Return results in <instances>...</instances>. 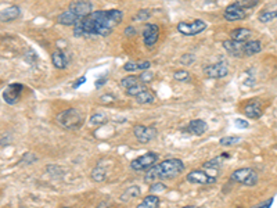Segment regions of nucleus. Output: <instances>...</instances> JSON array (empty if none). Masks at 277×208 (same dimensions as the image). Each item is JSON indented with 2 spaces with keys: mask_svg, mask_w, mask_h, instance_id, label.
Segmentation results:
<instances>
[{
  "mask_svg": "<svg viewBox=\"0 0 277 208\" xmlns=\"http://www.w3.org/2000/svg\"><path fill=\"white\" fill-rule=\"evenodd\" d=\"M234 125H236V126H238V129H247V128L250 126V124H248V122L244 121V120H240V118L234 121Z\"/></svg>",
  "mask_w": 277,
  "mask_h": 208,
  "instance_id": "58836bf2",
  "label": "nucleus"
},
{
  "mask_svg": "<svg viewBox=\"0 0 277 208\" xmlns=\"http://www.w3.org/2000/svg\"><path fill=\"white\" fill-rule=\"evenodd\" d=\"M159 38V28L157 24H150L143 29V42L147 47H151L158 42Z\"/></svg>",
  "mask_w": 277,
  "mask_h": 208,
  "instance_id": "ddd939ff",
  "label": "nucleus"
},
{
  "mask_svg": "<svg viewBox=\"0 0 277 208\" xmlns=\"http://www.w3.org/2000/svg\"><path fill=\"white\" fill-rule=\"evenodd\" d=\"M194 60H196V59H194V56H191V54H184L182 59H180L182 64H184V65H190Z\"/></svg>",
  "mask_w": 277,
  "mask_h": 208,
  "instance_id": "4c0bfd02",
  "label": "nucleus"
},
{
  "mask_svg": "<svg viewBox=\"0 0 277 208\" xmlns=\"http://www.w3.org/2000/svg\"><path fill=\"white\" fill-rule=\"evenodd\" d=\"M217 176L209 175L207 171H202V169H196L187 173V181L194 185H212V183H217Z\"/></svg>",
  "mask_w": 277,
  "mask_h": 208,
  "instance_id": "6e6552de",
  "label": "nucleus"
},
{
  "mask_svg": "<svg viewBox=\"0 0 277 208\" xmlns=\"http://www.w3.org/2000/svg\"><path fill=\"white\" fill-rule=\"evenodd\" d=\"M121 10H99L80 18L74 25L75 36H108L122 22Z\"/></svg>",
  "mask_w": 277,
  "mask_h": 208,
  "instance_id": "f257e3e1",
  "label": "nucleus"
},
{
  "mask_svg": "<svg viewBox=\"0 0 277 208\" xmlns=\"http://www.w3.org/2000/svg\"><path fill=\"white\" fill-rule=\"evenodd\" d=\"M259 1L260 0H236V3L240 4L244 9H252V7H255Z\"/></svg>",
  "mask_w": 277,
  "mask_h": 208,
  "instance_id": "473e14b6",
  "label": "nucleus"
},
{
  "mask_svg": "<svg viewBox=\"0 0 277 208\" xmlns=\"http://www.w3.org/2000/svg\"><path fill=\"white\" fill-rule=\"evenodd\" d=\"M223 47L229 54H232L234 57H244V53H242V47H244V42H238V41H225L223 42Z\"/></svg>",
  "mask_w": 277,
  "mask_h": 208,
  "instance_id": "4468645a",
  "label": "nucleus"
},
{
  "mask_svg": "<svg viewBox=\"0 0 277 208\" xmlns=\"http://www.w3.org/2000/svg\"><path fill=\"white\" fill-rule=\"evenodd\" d=\"M85 82H86V78H85V77H80V78L77 79V81L74 82V85H72V87H74V89H78V87L80 86V85H83Z\"/></svg>",
  "mask_w": 277,
  "mask_h": 208,
  "instance_id": "ea45409f",
  "label": "nucleus"
},
{
  "mask_svg": "<svg viewBox=\"0 0 277 208\" xmlns=\"http://www.w3.org/2000/svg\"><path fill=\"white\" fill-rule=\"evenodd\" d=\"M22 90H24L22 83H10L3 90V100L7 104H16L20 100Z\"/></svg>",
  "mask_w": 277,
  "mask_h": 208,
  "instance_id": "f8f14e48",
  "label": "nucleus"
},
{
  "mask_svg": "<svg viewBox=\"0 0 277 208\" xmlns=\"http://www.w3.org/2000/svg\"><path fill=\"white\" fill-rule=\"evenodd\" d=\"M275 13H276V18H277V10H276V11H275Z\"/></svg>",
  "mask_w": 277,
  "mask_h": 208,
  "instance_id": "a18cd8bd",
  "label": "nucleus"
},
{
  "mask_svg": "<svg viewBox=\"0 0 277 208\" xmlns=\"http://www.w3.org/2000/svg\"><path fill=\"white\" fill-rule=\"evenodd\" d=\"M105 122H107V115L103 113H95L90 117V125H93V126H100V125H104Z\"/></svg>",
  "mask_w": 277,
  "mask_h": 208,
  "instance_id": "c756f323",
  "label": "nucleus"
},
{
  "mask_svg": "<svg viewBox=\"0 0 277 208\" xmlns=\"http://www.w3.org/2000/svg\"><path fill=\"white\" fill-rule=\"evenodd\" d=\"M92 178L95 179L96 182H103L104 179L107 178L105 168H103L101 165H97L95 169H93V172H92Z\"/></svg>",
  "mask_w": 277,
  "mask_h": 208,
  "instance_id": "bb28decb",
  "label": "nucleus"
},
{
  "mask_svg": "<svg viewBox=\"0 0 277 208\" xmlns=\"http://www.w3.org/2000/svg\"><path fill=\"white\" fill-rule=\"evenodd\" d=\"M154 99H156V96H154L153 92H150L148 89H146L144 92H141V93H138V95L136 96V102H138V104L153 103Z\"/></svg>",
  "mask_w": 277,
  "mask_h": 208,
  "instance_id": "393cba45",
  "label": "nucleus"
},
{
  "mask_svg": "<svg viewBox=\"0 0 277 208\" xmlns=\"http://www.w3.org/2000/svg\"><path fill=\"white\" fill-rule=\"evenodd\" d=\"M138 78H140L141 82H144V83H146V82L153 81V78H154V74H153V72H148V71L144 69V72H143V74H140V77H138Z\"/></svg>",
  "mask_w": 277,
  "mask_h": 208,
  "instance_id": "e433bc0d",
  "label": "nucleus"
},
{
  "mask_svg": "<svg viewBox=\"0 0 277 208\" xmlns=\"http://www.w3.org/2000/svg\"><path fill=\"white\" fill-rule=\"evenodd\" d=\"M147 89V86L144 85V82H138L136 85H133V86H130L126 89V93L129 96H133V97H136L138 93H141V92H144Z\"/></svg>",
  "mask_w": 277,
  "mask_h": 208,
  "instance_id": "c85d7f7f",
  "label": "nucleus"
},
{
  "mask_svg": "<svg viewBox=\"0 0 277 208\" xmlns=\"http://www.w3.org/2000/svg\"><path fill=\"white\" fill-rule=\"evenodd\" d=\"M68 10L78 20H80V18L89 16L90 13H93V4L89 0H77V1L69 4Z\"/></svg>",
  "mask_w": 277,
  "mask_h": 208,
  "instance_id": "0eeeda50",
  "label": "nucleus"
},
{
  "mask_svg": "<svg viewBox=\"0 0 277 208\" xmlns=\"http://www.w3.org/2000/svg\"><path fill=\"white\" fill-rule=\"evenodd\" d=\"M57 124L65 129H79L83 125V114L78 108H69L57 115Z\"/></svg>",
  "mask_w": 277,
  "mask_h": 208,
  "instance_id": "7ed1b4c3",
  "label": "nucleus"
},
{
  "mask_svg": "<svg viewBox=\"0 0 277 208\" xmlns=\"http://www.w3.org/2000/svg\"><path fill=\"white\" fill-rule=\"evenodd\" d=\"M262 50V44L259 41H247L244 42V47H242V53L244 56H254L258 54Z\"/></svg>",
  "mask_w": 277,
  "mask_h": 208,
  "instance_id": "6ab92c4d",
  "label": "nucleus"
},
{
  "mask_svg": "<svg viewBox=\"0 0 277 208\" xmlns=\"http://www.w3.org/2000/svg\"><path fill=\"white\" fill-rule=\"evenodd\" d=\"M250 14V9H244L240 4L237 3H233L230 6H227L225 10V20L226 21H240V20H244Z\"/></svg>",
  "mask_w": 277,
  "mask_h": 208,
  "instance_id": "9d476101",
  "label": "nucleus"
},
{
  "mask_svg": "<svg viewBox=\"0 0 277 208\" xmlns=\"http://www.w3.org/2000/svg\"><path fill=\"white\" fill-rule=\"evenodd\" d=\"M184 171V164L179 158H169L164 160L159 164L153 165L144 176V182H154V181H164L172 179L180 175Z\"/></svg>",
  "mask_w": 277,
  "mask_h": 208,
  "instance_id": "f03ea898",
  "label": "nucleus"
},
{
  "mask_svg": "<svg viewBox=\"0 0 277 208\" xmlns=\"http://www.w3.org/2000/svg\"><path fill=\"white\" fill-rule=\"evenodd\" d=\"M150 16H151V13H150L148 10H140L138 14L133 17V20H135V21H138V22H143V21L148 20Z\"/></svg>",
  "mask_w": 277,
  "mask_h": 208,
  "instance_id": "f704fd0d",
  "label": "nucleus"
},
{
  "mask_svg": "<svg viewBox=\"0 0 277 208\" xmlns=\"http://www.w3.org/2000/svg\"><path fill=\"white\" fill-rule=\"evenodd\" d=\"M225 158H229L227 154H223V156H219L217 158H212V160H209L208 163L204 164V169L208 171V169H211V171H219V168H220V165L223 164V160Z\"/></svg>",
  "mask_w": 277,
  "mask_h": 208,
  "instance_id": "4be33fe9",
  "label": "nucleus"
},
{
  "mask_svg": "<svg viewBox=\"0 0 277 208\" xmlns=\"http://www.w3.org/2000/svg\"><path fill=\"white\" fill-rule=\"evenodd\" d=\"M20 17V7L18 6H10L7 9L0 11V21L3 22H10Z\"/></svg>",
  "mask_w": 277,
  "mask_h": 208,
  "instance_id": "a211bd4d",
  "label": "nucleus"
},
{
  "mask_svg": "<svg viewBox=\"0 0 277 208\" xmlns=\"http://www.w3.org/2000/svg\"><path fill=\"white\" fill-rule=\"evenodd\" d=\"M114 100H115V97H114L113 95H104L103 97H101V102H103V103H111Z\"/></svg>",
  "mask_w": 277,
  "mask_h": 208,
  "instance_id": "a19ab883",
  "label": "nucleus"
},
{
  "mask_svg": "<svg viewBox=\"0 0 277 208\" xmlns=\"http://www.w3.org/2000/svg\"><path fill=\"white\" fill-rule=\"evenodd\" d=\"M135 138L138 139L140 143H148L157 138V129L153 126H144V125H138L133 129Z\"/></svg>",
  "mask_w": 277,
  "mask_h": 208,
  "instance_id": "9b49d317",
  "label": "nucleus"
},
{
  "mask_svg": "<svg viewBox=\"0 0 277 208\" xmlns=\"http://www.w3.org/2000/svg\"><path fill=\"white\" fill-rule=\"evenodd\" d=\"M79 20L69 10L67 11H64L61 16H59V22L62 24V25H75L77 22H78Z\"/></svg>",
  "mask_w": 277,
  "mask_h": 208,
  "instance_id": "b1692460",
  "label": "nucleus"
},
{
  "mask_svg": "<svg viewBox=\"0 0 277 208\" xmlns=\"http://www.w3.org/2000/svg\"><path fill=\"white\" fill-rule=\"evenodd\" d=\"M204 74L207 78L211 79H219L225 78L229 75V67L225 61H219L217 64H212V65H208L204 68Z\"/></svg>",
  "mask_w": 277,
  "mask_h": 208,
  "instance_id": "1a4fd4ad",
  "label": "nucleus"
},
{
  "mask_svg": "<svg viewBox=\"0 0 277 208\" xmlns=\"http://www.w3.org/2000/svg\"><path fill=\"white\" fill-rule=\"evenodd\" d=\"M159 203H161V200L158 196L156 194H148L146 199L143 200L140 204H138V207L140 208H157L159 206Z\"/></svg>",
  "mask_w": 277,
  "mask_h": 208,
  "instance_id": "5701e85b",
  "label": "nucleus"
},
{
  "mask_svg": "<svg viewBox=\"0 0 277 208\" xmlns=\"http://www.w3.org/2000/svg\"><path fill=\"white\" fill-rule=\"evenodd\" d=\"M208 129V125L207 122L202 121V120H194V121H191L184 130L186 132H189L190 135H194V136H201V135H204Z\"/></svg>",
  "mask_w": 277,
  "mask_h": 208,
  "instance_id": "2eb2a0df",
  "label": "nucleus"
},
{
  "mask_svg": "<svg viewBox=\"0 0 277 208\" xmlns=\"http://www.w3.org/2000/svg\"><path fill=\"white\" fill-rule=\"evenodd\" d=\"M230 38L233 41H238V42H247L251 38V31L247 28H236L230 34Z\"/></svg>",
  "mask_w": 277,
  "mask_h": 208,
  "instance_id": "412c9836",
  "label": "nucleus"
},
{
  "mask_svg": "<svg viewBox=\"0 0 277 208\" xmlns=\"http://www.w3.org/2000/svg\"><path fill=\"white\" fill-rule=\"evenodd\" d=\"M135 34H136V31H135V28H133V26L126 28V31H125V35H128V36H130V35H135Z\"/></svg>",
  "mask_w": 277,
  "mask_h": 208,
  "instance_id": "c03bdc74",
  "label": "nucleus"
},
{
  "mask_svg": "<svg viewBox=\"0 0 277 208\" xmlns=\"http://www.w3.org/2000/svg\"><path fill=\"white\" fill-rule=\"evenodd\" d=\"M151 67L150 61H129L123 65V69L128 72H133V71H144Z\"/></svg>",
  "mask_w": 277,
  "mask_h": 208,
  "instance_id": "aec40b11",
  "label": "nucleus"
},
{
  "mask_svg": "<svg viewBox=\"0 0 277 208\" xmlns=\"http://www.w3.org/2000/svg\"><path fill=\"white\" fill-rule=\"evenodd\" d=\"M241 142V139L238 136H225L219 140V145L223 146V147H232V146H236Z\"/></svg>",
  "mask_w": 277,
  "mask_h": 208,
  "instance_id": "a878e982",
  "label": "nucleus"
},
{
  "mask_svg": "<svg viewBox=\"0 0 277 208\" xmlns=\"http://www.w3.org/2000/svg\"><path fill=\"white\" fill-rule=\"evenodd\" d=\"M272 204H273V199H269L266 201H263V203H260L258 207L259 208H268V207H272Z\"/></svg>",
  "mask_w": 277,
  "mask_h": 208,
  "instance_id": "79ce46f5",
  "label": "nucleus"
},
{
  "mask_svg": "<svg viewBox=\"0 0 277 208\" xmlns=\"http://www.w3.org/2000/svg\"><path fill=\"white\" fill-rule=\"evenodd\" d=\"M138 82H141L138 77H132V75H130V77H126V78L122 79L121 85H122V87L128 89V87L133 86V85H136V83H138Z\"/></svg>",
  "mask_w": 277,
  "mask_h": 208,
  "instance_id": "2f4dec72",
  "label": "nucleus"
},
{
  "mask_svg": "<svg viewBox=\"0 0 277 208\" xmlns=\"http://www.w3.org/2000/svg\"><path fill=\"white\" fill-rule=\"evenodd\" d=\"M166 190V186H165L162 182H156L154 185H151L150 187V191L151 193H156V191H165Z\"/></svg>",
  "mask_w": 277,
  "mask_h": 208,
  "instance_id": "c9c22d12",
  "label": "nucleus"
},
{
  "mask_svg": "<svg viewBox=\"0 0 277 208\" xmlns=\"http://www.w3.org/2000/svg\"><path fill=\"white\" fill-rule=\"evenodd\" d=\"M105 82H107V78H105V77H103V78H100V79H99V81H97V82H96V87H97V89H100V87L103 86Z\"/></svg>",
  "mask_w": 277,
  "mask_h": 208,
  "instance_id": "37998d69",
  "label": "nucleus"
},
{
  "mask_svg": "<svg viewBox=\"0 0 277 208\" xmlns=\"http://www.w3.org/2000/svg\"><path fill=\"white\" fill-rule=\"evenodd\" d=\"M275 18H276V13H275V11H270V10H266V11H262V13H260L258 20H259L260 22H263V24H268L272 20H275Z\"/></svg>",
  "mask_w": 277,
  "mask_h": 208,
  "instance_id": "7c9ffc66",
  "label": "nucleus"
},
{
  "mask_svg": "<svg viewBox=\"0 0 277 208\" xmlns=\"http://www.w3.org/2000/svg\"><path fill=\"white\" fill-rule=\"evenodd\" d=\"M244 114L248 117V118H252V120H258L262 115V105H260L259 102L254 100L251 103H248L244 108Z\"/></svg>",
  "mask_w": 277,
  "mask_h": 208,
  "instance_id": "dca6fc26",
  "label": "nucleus"
},
{
  "mask_svg": "<svg viewBox=\"0 0 277 208\" xmlns=\"http://www.w3.org/2000/svg\"><path fill=\"white\" fill-rule=\"evenodd\" d=\"M173 78L176 79V81H180V82H186V81H189L190 79V74L187 72V71H176L175 74H173Z\"/></svg>",
  "mask_w": 277,
  "mask_h": 208,
  "instance_id": "72a5a7b5",
  "label": "nucleus"
},
{
  "mask_svg": "<svg viewBox=\"0 0 277 208\" xmlns=\"http://www.w3.org/2000/svg\"><path fill=\"white\" fill-rule=\"evenodd\" d=\"M230 181L244 185V186H255L259 181V176L257 171H254L252 168H240L232 173Z\"/></svg>",
  "mask_w": 277,
  "mask_h": 208,
  "instance_id": "20e7f679",
  "label": "nucleus"
},
{
  "mask_svg": "<svg viewBox=\"0 0 277 208\" xmlns=\"http://www.w3.org/2000/svg\"><path fill=\"white\" fill-rule=\"evenodd\" d=\"M68 61H69V59L67 57V54L62 52V50H56V52L52 53V62L56 68H59V69L67 68Z\"/></svg>",
  "mask_w": 277,
  "mask_h": 208,
  "instance_id": "f3484780",
  "label": "nucleus"
},
{
  "mask_svg": "<svg viewBox=\"0 0 277 208\" xmlns=\"http://www.w3.org/2000/svg\"><path fill=\"white\" fill-rule=\"evenodd\" d=\"M138 196H140V187H138V186H130L129 189L122 194L121 199L123 200V201H126V200L136 199Z\"/></svg>",
  "mask_w": 277,
  "mask_h": 208,
  "instance_id": "cd10ccee",
  "label": "nucleus"
},
{
  "mask_svg": "<svg viewBox=\"0 0 277 208\" xmlns=\"http://www.w3.org/2000/svg\"><path fill=\"white\" fill-rule=\"evenodd\" d=\"M157 161H158V154L150 151L147 154H144V156L133 160V161L130 163V168L135 169V171H147L153 165H156Z\"/></svg>",
  "mask_w": 277,
  "mask_h": 208,
  "instance_id": "39448f33",
  "label": "nucleus"
},
{
  "mask_svg": "<svg viewBox=\"0 0 277 208\" xmlns=\"http://www.w3.org/2000/svg\"><path fill=\"white\" fill-rule=\"evenodd\" d=\"M207 29V24L201 20H196L193 22H179L178 24V31L186 36H194Z\"/></svg>",
  "mask_w": 277,
  "mask_h": 208,
  "instance_id": "423d86ee",
  "label": "nucleus"
}]
</instances>
